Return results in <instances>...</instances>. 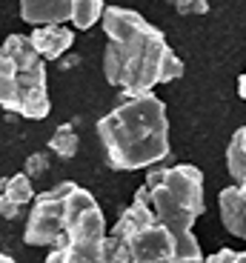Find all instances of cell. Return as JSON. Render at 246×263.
Listing matches in <instances>:
<instances>
[{
  "label": "cell",
  "instance_id": "obj_11",
  "mask_svg": "<svg viewBox=\"0 0 246 263\" xmlns=\"http://www.w3.org/2000/svg\"><path fill=\"white\" fill-rule=\"evenodd\" d=\"M40 54L46 60H58L72 49L74 43V32L66 23H43V26H34V32L29 34Z\"/></svg>",
  "mask_w": 246,
  "mask_h": 263
},
{
  "label": "cell",
  "instance_id": "obj_6",
  "mask_svg": "<svg viewBox=\"0 0 246 263\" xmlns=\"http://www.w3.org/2000/svg\"><path fill=\"white\" fill-rule=\"evenodd\" d=\"M103 9V0H20V17L32 26L72 23L74 29H92Z\"/></svg>",
  "mask_w": 246,
  "mask_h": 263
},
{
  "label": "cell",
  "instance_id": "obj_5",
  "mask_svg": "<svg viewBox=\"0 0 246 263\" xmlns=\"http://www.w3.org/2000/svg\"><path fill=\"white\" fill-rule=\"evenodd\" d=\"M78 183L63 180V183L52 186L49 192L34 195L32 209L26 217V229H23V240L29 246H60L69 229V197Z\"/></svg>",
  "mask_w": 246,
  "mask_h": 263
},
{
  "label": "cell",
  "instance_id": "obj_17",
  "mask_svg": "<svg viewBox=\"0 0 246 263\" xmlns=\"http://www.w3.org/2000/svg\"><path fill=\"white\" fill-rule=\"evenodd\" d=\"M175 12L183 17H200L209 12V0H175Z\"/></svg>",
  "mask_w": 246,
  "mask_h": 263
},
{
  "label": "cell",
  "instance_id": "obj_15",
  "mask_svg": "<svg viewBox=\"0 0 246 263\" xmlns=\"http://www.w3.org/2000/svg\"><path fill=\"white\" fill-rule=\"evenodd\" d=\"M100 260L103 263H126L129 260V246L120 240L118 235H112L109 232L106 235V240H103V246H100Z\"/></svg>",
  "mask_w": 246,
  "mask_h": 263
},
{
  "label": "cell",
  "instance_id": "obj_19",
  "mask_svg": "<svg viewBox=\"0 0 246 263\" xmlns=\"http://www.w3.org/2000/svg\"><path fill=\"white\" fill-rule=\"evenodd\" d=\"M238 92H240V98L246 100V72L240 74V80H238Z\"/></svg>",
  "mask_w": 246,
  "mask_h": 263
},
{
  "label": "cell",
  "instance_id": "obj_12",
  "mask_svg": "<svg viewBox=\"0 0 246 263\" xmlns=\"http://www.w3.org/2000/svg\"><path fill=\"white\" fill-rule=\"evenodd\" d=\"M226 169L232 175V180H243L246 178V126H240L232 135L226 146Z\"/></svg>",
  "mask_w": 246,
  "mask_h": 263
},
{
  "label": "cell",
  "instance_id": "obj_1",
  "mask_svg": "<svg viewBox=\"0 0 246 263\" xmlns=\"http://www.w3.org/2000/svg\"><path fill=\"white\" fill-rule=\"evenodd\" d=\"M103 32L109 43L103 52V74L106 80L126 95H143L160 86L169 49L166 37L146 17L123 6L103 9Z\"/></svg>",
  "mask_w": 246,
  "mask_h": 263
},
{
  "label": "cell",
  "instance_id": "obj_3",
  "mask_svg": "<svg viewBox=\"0 0 246 263\" xmlns=\"http://www.w3.org/2000/svg\"><path fill=\"white\" fill-rule=\"evenodd\" d=\"M32 37L9 34L0 46V106L29 120H43L52 112L49 72Z\"/></svg>",
  "mask_w": 246,
  "mask_h": 263
},
{
  "label": "cell",
  "instance_id": "obj_2",
  "mask_svg": "<svg viewBox=\"0 0 246 263\" xmlns=\"http://www.w3.org/2000/svg\"><path fill=\"white\" fill-rule=\"evenodd\" d=\"M98 138L112 169H149L169 158L166 103L155 92L129 95L98 120Z\"/></svg>",
  "mask_w": 246,
  "mask_h": 263
},
{
  "label": "cell",
  "instance_id": "obj_7",
  "mask_svg": "<svg viewBox=\"0 0 246 263\" xmlns=\"http://www.w3.org/2000/svg\"><path fill=\"white\" fill-rule=\"evenodd\" d=\"M146 183H160L166 186L180 203L192 209L195 215H203L206 212V200H203V175H200L198 166L192 163H178V166H149V175H146Z\"/></svg>",
  "mask_w": 246,
  "mask_h": 263
},
{
  "label": "cell",
  "instance_id": "obj_16",
  "mask_svg": "<svg viewBox=\"0 0 246 263\" xmlns=\"http://www.w3.org/2000/svg\"><path fill=\"white\" fill-rule=\"evenodd\" d=\"M49 155L46 152H32L26 158V166H23V172H26L32 180H37V178H43V175H49Z\"/></svg>",
  "mask_w": 246,
  "mask_h": 263
},
{
  "label": "cell",
  "instance_id": "obj_22",
  "mask_svg": "<svg viewBox=\"0 0 246 263\" xmlns=\"http://www.w3.org/2000/svg\"><path fill=\"white\" fill-rule=\"evenodd\" d=\"M240 186H243V195H246V178H243V180H240Z\"/></svg>",
  "mask_w": 246,
  "mask_h": 263
},
{
  "label": "cell",
  "instance_id": "obj_18",
  "mask_svg": "<svg viewBox=\"0 0 246 263\" xmlns=\"http://www.w3.org/2000/svg\"><path fill=\"white\" fill-rule=\"evenodd\" d=\"M238 255L240 252H235V249H220V252H215V255H209V260L212 263H235Z\"/></svg>",
  "mask_w": 246,
  "mask_h": 263
},
{
  "label": "cell",
  "instance_id": "obj_10",
  "mask_svg": "<svg viewBox=\"0 0 246 263\" xmlns=\"http://www.w3.org/2000/svg\"><path fill=\"white\" fill-rule=\"evenodd\" d=\"M218 206H220L223 229L229 235L246 240V195H243V186L238 180H232V186H226V189H220Z\"/></svg>",
  "mask_w": 246,
  "mask_h": 263
},
{
  "label": "cell",
  "instance_id": "obj_8",
  "mask_svg": "<svg viewBox=\"0 0 246 263\" xmlns=\"http://www.w3.org/2000/svg\"><path fill=\"white\" fill-rule=\"evenodd\" d=\"M126 246L132 263H175V235L160 220L135 232L126 240Z\"/></svg>",
  "mask_w": 246,
  "mask_h": 263
},
{
  "label": "cell",
  "instance_id": "obj_20",
  "mask_svg": "<svg viewBox=\"0 0 246 263\" xmlns=\"http://www.w3.org/2000/svg\"><path fill=\"white\" fill-rule=\"evenodd\" d=\"M0 263H12V255H6V252H0Z\"/></svg>",
  "mask_w": 246,
  "mask_h": 263
},
{
  "label": "cell",
  "instance_id": "obj_21",
  "mask_svg": "<svg viewBox=\"0 0 246 263\" xmlns=\"http://www.w3.org/2000/svg\"><path fill=\"white\" fill-rule=\"evenodd\" d=\"M238 260H246V249H243V252H240V255H238Z\"/></svg>",
  "mask_w": 246,
  "mask_h": 263
},
{
  "label": "cell",
  "instance_id": "obj_13",
  "mask_svg": "<svg viewBox=\"0 0 246 263\" xmlns=\"http://www.w3.org/2000/svg\"><path fill=\"white\" fill-rule=\"evenodd\" d=\"M80 149V138H78V132H74L72 123H60L58 129H54V135L49 138V152H54L58 158L69 160L74 158Z\"/></svg>",
  "mask_w": 246,
  "mask_h": 263
},
{
  "label": "cell",
  "instance_id": "obj_4",
  "mask_svg": "<svg viewBox=\"0 0 246 263\" xmlns=\"http://www.w3.org/2000/svg\"><path fill=\"white\" fill-rule=\"evenodd\" d=\"M106 217L92 192L74 186L69 197V229L60 246H52L49 263H92L100 260V246L106 240Z\"/></svg>",
  "mask_w": 246,
  "mask_h": 263
},
{
  "label": "cell",
  "instance_id": "obj_14",
  "mask_svg": "<svg viewBox=\"0 0 246 263\" xmlns=\"http://www.w3.org/2000/svg\"><path fill=\"white\" fill-rule=\"evenodd\" d=\"M195 260H203V252H200L195 232L189 229L175 235V263H195Z\"/></svg>",
  "mask_w": 246,
  "mask_h": 263
},
{
  "label": "cell",
  "instance_id": "obj_9",
  "mask_svg": "<svg viewBox=\"0 0 246 263\" xmlns=\"http://www.w3.org/2000/svg\"><path fill=\"white\" fill-rule=\"evenodd\" d=\"M32 200H34V186L26 172H17V175H12L0 183V217L3 220L20 217V212L32 206Z\"/></svg>",
  "mask_w": 246,
  "mask_h": 263
}]
</instances>
